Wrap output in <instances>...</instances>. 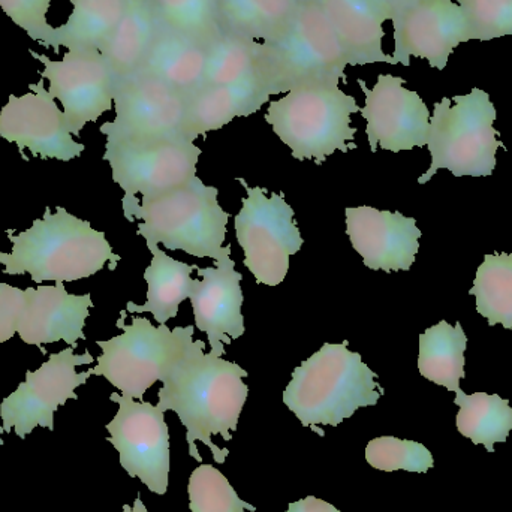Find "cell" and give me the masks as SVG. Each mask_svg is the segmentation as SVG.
I'll return each instance as SVG.
<instances>
[{"mask_svg":"<svg viewBox=\"0 0 512 512\" xmlns=\"http://www.w3.org/2000/svg\"><path fill=\"white\" fill-rule=\"evenodd\" d=\"M159 27L206 47L222 29L218 0H149Z\"/></svg>","mask_w":512,"mask_h":512,"instance_id":"cell-32","label":"cell"},{"mask_svg":"<svg viewBox=\"0 0 512 512\" xmlns=\"http://www.w3.org/2000/svg\"><path fill=\"white\" fill-rule=\"evenodd\" d=\"M201 280H195L192 288V309L198 330L207 334L212 354L222 357L225 345L245 334L243 318L242 273L236 270V262L227 252L212 267H197Z\"/></svg>","mask_w":512,"mask_h":512,"instance_id":"cell-18","label":"cell"},{"mask_svg":"<svg viewBox=\"0 0 512 512\" xmlns=\"http://www.w3.org/2000/svg\"><path fill=\"white\" fill-rule=\"evenodd\" d=\"M468 337L462 324L450 325L441 321L420 334L418 370L421 376L447 388L459 391L465 378V352Z\"/></svg>","mask_w":512,"mask_h":512,"instance_id":"cell-28","label":"cell"},{"mask_svg":"<svg viewBox=\"0 0 512 512\" xmlns=\"http://www.w3.org/2000/svg\"><path fill=\"white\" fill-rule=\"evenodd\" d=\"M462 6L478 41L512 36V0H454Z\"/></svg>","mask_w":512,"mask_h":512,"instance_id":"cell-35","label":"cell"},{"mask_svg":"<svg viewBox=\"0 0 512 512\" xmlns=\"http://www.w3.org/2000/svg\"><path fill=\"white\" fill-rule=\"evenodd\" d=\"M348 57L316 0H300L288 32L259 42L258 78L273 95L318 81L346 80Z\"/></svg>","mask_w":512,"mask_h":512,"instance_id":"cell-6","label":"cell"},{"mask_svg":"<svg viewBox=\"0 0 512 512\" xmlns=\"http://www.w3.org/2000/svg\"><path fill=\"white\" fill-rule=\"evenodd\" d=\"M366 460L378 471H406L427 474L435 465L432 453L420 442L394 436L372 439L366 447Z\"/></svg>","mask_w":512,"mask_h":512,"instance_id":"cell-34","label":"cell"},{"mask_svg":"<svg viewBox=\"0 0 512 512\" xmlns=\"http://www.w3.org/2000/svg\"><path fill=\"white\" fill-rule=\"evenodd\" d=\"M346 234L370 270L408 271L420 251L421 231L414 218L369 206L348 207Z\"/></svg>","mask_w":512,"mask_h":512,"instance_id":"cell-19","label":"cell"},{"mask_svg":"<svg viewBox=\"0 0 512 512\" xmlns=\"http://www.w3.org/2000/svg\"><path fill=\"white\" fill-rule=\"evenodd\" d=\"M158 30L159 23L149 0H128L119 26L101 48L116 83L140 71Z\"/></svg>","mask_w":512,"mask_h":512,"instance_id":"cell-24","label":"cell"},{"mask_svg":"<svg viewBox=\"0 0 512 512\" xmlns=\"http://www.w3.org/2000/svg\"><path fill=\"white\" fill-rule=\"evenodd\" d=\"M348 343H325L292 372L283 391L289 411L319 436L324 432L318 426L337 427L358 409L375 406L384 394L378 375L358 352L349 351Z\"/></svg>","mask_w":512,"mask_h":512,"instance_id":"cell-3","label":"cell"},{"mask_svg":"<svg viewBox=\"0 0 512 512\" xmlns=\"http://www.w3.org/2000/svg\"><path fill=\"white\" fill-rule=\"evenodd\" d=\"M51 0H0V8L30 38L45 45L54 27L47 23Z\"/></svg>","mask_w":512,"mask_h":512,"instance_id":"cell-36","label":"cell"},{"mask_svg":"<svg viewBox=\"0 0 512 512\" xmlns=\"http://www.w3.org/2000/svg\"><path fill=\"white\" fill-rule=\"evenodd\" d=\"M201 149L182 137L140 141H107L104 161L116 185L125 192L123 215L129 222L140 209L137 194L158 197L197 176Z\"/></svg>","mask_w":512,"mask_h":512,"instance_id":"cell-9","label":"cell"},{"mask_svg":"<svg viewBox=\"0 0 512 512\" xmlns=\"http://www.w3.org/2000/svg\"><path fill=\"white\" fill-rule=\"evenodd\" d=\"M116 325L123 333L96 342L102 354L98 364L89 369L90 375L104 376L122 396L143 402L146 391L161 381L195 327H155L143 316H132L131 324H126L125 315H120Z\"/></svg>","mask_w":512,"mask_h":512,"instance_id":"cell-8","label":"cell"},{"mask_svg":"<svg viewBox=\"0 0 512 512\" xmlns=\"http://www.w3.org/2000/svg\"><path fill=\"white\" fill-rule=\"evenodd\" d=\"M259 42L221 32L206 45L203 87L230 86L258 78Z\"/></svg>","mask_w":512,"mask_h":512,"instance_id":"cell-30","label":"cell"},{"mask_svg":"<svg viewBox=\"0 0 512 512\" xmlns=\"http://www.w3.org/2000/svg\"><path fill=\"white\" fill-rule=\"evenodd\" d=\"M237 180L248 192L234 221L237 242L245 252L243 262L259 285H280L288 274L289 258L304 245L294 209L282 194L267 197L259 186L251 188L245 179Z\"/></svg>","mask_w":512,"mask_h":512,"instance_id":"cell-10","label":"cell"},{"mask_svg":"<svg viewBox=\"0 0 512 512\" xmlns=\"http://www.w3.org/2000/svg\"><path fill=\"white\" fill-rule=\"evenodd\" d=\"M249 373L237 363L206 352V343L188 334L182 351L162 375L158 408L173 411L186 427L189 454L203 462L195 442L212 450L213 459L222 465L230 450L216 447L213 435L231 441L239 426L240 414L248 400L249 387L243 381Z\"/></svg>","mask_w":512,"mask_h":512,"instance_id":"cell-1","label":"cell"},{"mask_svg":"<svg viewBox=\"0 0 512 512\" xmlns=\"http://www.w3.org/2000/svg\"><path fill=\"white\" fill-rule=\"evenodd\" d=\"M219 191L197 176L179 188L153 198H143L134 215L138 234L147 245H164L197 258L215 261L231 252L227 239L230 215L218 201Z\"/></svg>","mask_w":512,"mask_h":512,"instance_id":"cell-5","label":"cell"},{"mask_svg":"<svg viewBox=\"0 0 512 512\" xmlns=\"http://www.w3.org/2000/svg\"><path fill=\"white\" fill-rule=\"evenodd\" d=\"M469 294L477 297V310L490 327L512 330V255H486Z\"/></svg>","mask_w":512,"mask_h":512,"instance_id":"cell-31","label":"cell"},{"mask_svg":"<svg viewBox=\"0 0 512 512\" xmlns=\"http://www.w3.org/2000/svg\"><path fill=\"white\" fill-rule=\"evenodd\" d=\"M89 352L75 354L74 346L51 354L35 372H26V381L0 403L2 432L15 430L24 439L36 427L54 430V412L68 400L78 399L75 390L86 384L90 372L78 373V366L93 363Z\"/></svg>","mask_w":512,"mask_h":512,"instance_id":"cell-11","label":"cell"},{"mask_svg":"<svg viewBox=\"0 0 512 512\" xmlns=\"http://www.w3.org/2000/svg\"><path fill=\"white\" fill-rule=\"evenodd\" d=\"M206 47L159 27L155 41L137 74L158 78L189 98L203 87Z\"/></svg>","mask_w":512,"mask_h":512,"instance_id":"cell-23","label":"cell"},{"mask_svg":"<svg viewBox=\"0 0 512 512\" xmlns=\"http://www.w3.org/2000/svg\"><path fill=\"white\" fill-rule=\"evenodd\" d=\"M191 512H255L254 505L239 498L230 481L210 465L195 469L188 484Z\"/></svg>","mask_w":512,"mask_h":512,"instance_id":"cell-33","label":"cell"},{"mask_svg":"<svg viewBox=\"0 0 512 512\" xmlns=\"http://www.w3.org/2000/svg\"><path fill=\"white\" fill-rule=\"evenodd\" d=\"M123 512H149L147 508L144 507L143 501H141L140 496L135 499L134 507H129V505H123Z\"/></svg>","mask_w":512,"mask_h":512,"instance_id":"cell-40","label":"cell"},{"mask_svg":"<svg viewBox=\"0 0 512 512\" xmlns=\"http://www.w3.org/2000/svg\"><path fill=\"white\" fill-rule=\"evenodd\" d=\"M93 307L92 295H75L63 283L24 289V307L17 334L26 345L65 342L77 348L86 340L84 327Z\"/></svg>","mask_w":512,"mask_h":512,"instance_id":"cell-20","label":"cell"},{"mask_svg":"<svg viewBox=\"0 0 512 512\" xmlns=\"http://www.w3.org/2000/svg\"><path fill=\"white\" fill-rule=\"evenodd\" d=\"M8 239L11 252H0L3 273L29 274L38 285L77 282L104 270L108 262L110 270H116L120 261L105 233L63 207L45 210L29 230L9 233Z\"/></svg>","mask_w":512,"mask_h":512,"instance_id":"cell-2","label":"cell"},{"mask_svg":"<svg viewBox=\"0 0 512 512\" xmlns=\"http://www.w3.org/2000/svg\"><path fill=\"white\" fill-rule=\"evenodd\" d=\"M23 307V289L0 282V343L8 342L17 334Z\"/></svg>","mask_w":512,"mask_h":512,"instance_id":"cell-37","label":"cell"},{"mask_svg":"<svg viewBox=\"0 0 512 512\" xmlns=\"http://www.w3.org/2000/svg\"><path fill=\"white\" fill-rule=\"evenodd\" d=\"M436 102L430 117L429 146L432 167L418 179L420 185L429 182L439 170H450L456 177L492 176L496 167V152L504 147L496 140L499 132L493 128L496 113L489 93L472 89L469 95L454 96Z\"/></svg>","mask_w":512,"mask_h":512,"instance_id":"cell-7","label":"cell"},{"mask_svg":"<svg viewBox=\"0 0 512 512\" xmlns=\"http://www.w3.org/2000/svg\"><path fill=\"white\" fill-rule=\"evenodd\" d=\"M30 54L44 63L42 78L50 81L48 92L62 104L74 137L113 108L116 78L101 51H68L59 62L35 51Z\"/></svg>","mask_w":512,"mask_h":512,"instance_id":"cell-15","label":"cell"},{"mask_svg":"<svg viewBox=\"0 0 512 512\" xmlns=\"http://www.w3.org/2000/svg\"><path fill=\"white\" fill-rule=\"evenodd\" d=\"M286 512H340L333 505L322 499L315 498V496H307L306 499H301L298 502L289 504L288 511Z\"/></svg>","mask_w":512,"mask_h":512,"instance_id":"cell-38","label":"cell"},{"mask_svg":"<svg viewBox=\"0 0 512 512\" xmlns=\"http://www.w3.org/2000/svg\"><path fill=\"white\" fill-rule=\"evenodd\" d=\"M152 252V264L146 268L144 280L147 282V300L143 306L134 301L126 304L128 313H152L159 325L167 324L171 318H176L182 301L189 298L195 280L191 273L198 265H189L177 261L161 251L158 245H147Z\"/></svg>","mask_w":512,"mask_h":512,"instance_id":"cell-25","label":"cell"},{"mask_svg":"<svg viewBox=\"0 0 512 512\" xmlns=\"http://www.w3.org/2000/svg\"><path fill=\"white\" fill-rule=\"evenodd\" d=\"M352 66L390 63L384 53V23L394 11L384 0H316Z\"/></svg>","mask_w":512,"mask_h":512,"instance_id":"cell-21","label":"cell"},{"mask_svg":"<svg viewBox=\"0 0 512 512\" xmlns=\"http://www.w3.org/2000/svg\"><path fill=\"white\" fill-rule=\"evenodd\" d=\"M114 110L116 119L99 128L107 141L183 138L186 98L158 78L135 74L117 81Z\"/></svg>","mask_w":512,"mask_h":512,"instance_id":"cell-13","label":"cell"},{"mask_svg":"<svg viewBox=\"0 0 512 512\" xmlns=\"http://www.w3.org/2000/svg\"><path fill=\"white\" fill-rule=\"evenodd\" d=\"M271 93L259 78L230 86H206L186 98L182 135L195 143L198 137L218 131L236 117H248L270 101Z\"/></svg>","mask_w":512,"mask_h":512,"instance_id":"cell-22","label":"cell"},{"mask_svg":"<svg viewBox=\"0 0 512 512\" xmlns=\"http://www.w3.org/2000/svg\"><path fill=\"white\" fill-rule=\"evenodd\" d=\"M454 403L460 406L457 429L475 445L483 444L495 453V444H505L512 430V408L498 394L463 393L457 391Z\"/></svg>","mask_w":512,"mask_h":512,"instance_id":"cell-29","label":"cell"},{"mask_svg":"<svg viewBox=\"0 0 512 512\" xmlns=\"http://www.w3.org/2000/svg\"><path fill=\"white\" fill-rule=\"evenodd\" d=\"M393 65H411V57L445 69L451 53L475 39L465 11L454 0H418L394 12Z\"/></svg>","mask_w":512,"mask_h":512,"instance_id":"cell-14","label":"cell"},{"mask_svg":"<svg viewBox=\"0 0 512 512\" xmlns=\"http://www.w3.org/2000/svg\"><path fill=\"white\" fill-rule=\"evenodd\" d=\"M74 11L56 27L45 47L69 51L99 50L113 35L126 11L128 0H71Z\"/></svg>","mask_w":512,"mask_h":512,"instance_id":"cell-26","label":"cell"},{"mask_svg":"<svg viewBox=\"0 0 512 512\" xmlns=\"http://www.w3.org/2000/svg\"><path fill=\"white\" fill-rule=\"evenodd\" d=\"M119 405L116 417L107 424L108 442L119 451L120 465L131 478H140L156 495H165L170 475V433L165 412L152 403L113 393Z\"/></svg>","mask_w":512,"mask_h":512,"instance_id":"cell-12","label":"cell"},{"mask_svg":"<svg viewBox=\"0 0 512 512\" xmlns=\"http://www.w3.org/2000/svg\"><path fill=\"white\" fill-rule=\"evenodd\" d=\"M384 2H387L394 12H397L406 8V6L412 5V3L418 2V0H384Z\"/></svg>","mask_w":512,"mask_h":512,"instance_id":"cell-39","label":"cell"},{"mask_svg":"<svg viewBox=\"0 0 512 512\" xmlns=\"http://www.w3.org/2000/svg\"><path fill=\"white\" fill-rule=\"evenodd\" d=\"M300 0H218L222 32L274 42L288 32Z\"/></svg>","mask_w":512,"mask_h":512,"instance_id":"cell-27","label":"cell"},{"mask_svg":"<svg viewBox=\"0 0 512 512\" xmlns=\"http://www.w3.org/2000/svg\"><path fill=\"white\" fill-rule=\"evenodd\" d=\"M366 101L360 108L366 120L370 150L402 152L427 146L430 132V111L421 96L406 89L405 80L381 74L372 89L358 80Z\"/></svg>","mask_w":512,"mask_h":512,"instance_id":"cell-16","label":"cell"},{"mask_svg":"<svg viewBox=\"0 0 512 512\" xmlns=\"http://www.w3.org/2000/svg\"><path fill=\"white\" fill-rule=\"evenodd\" d=\"M339 83L304 84L268 104L265 120L297 161L313 159L322 165L337 150L348 153L357 149V128L351 125V117L360 113V107Z\"/></svg>","mask_w":512,"mask_h":512,"instance_id":"cell-4","label":"cell"},{"mask_svg":"<svg viewBox=\"0 0 512 512\" xmlns=\"http://www.w3.org/2000/svg\"><path fill=\"white\" fill-rule=\"evenodd\" d=\"M29 89L32 92L26 95L9 96L0 111V137L41 159H77L86 147L74 140L65 114L45 89L44 78Z\"/></svg>","mask_w":512,"mask_h":512,"instance_id":"cell-17","label":"cell"}]
</instances>
